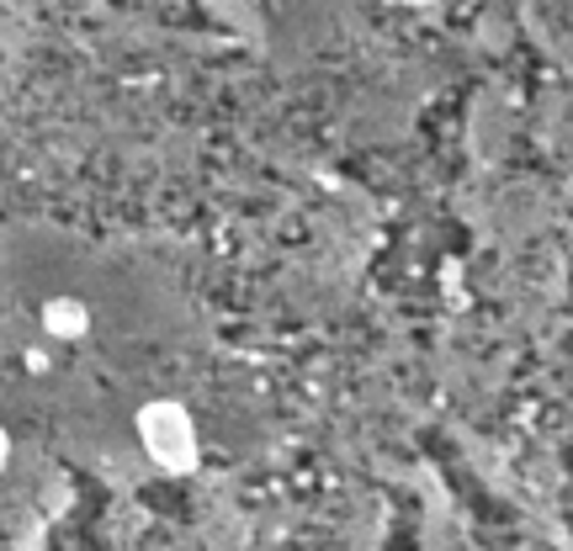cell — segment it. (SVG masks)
Returning a JSON list of instances; mask_svg holds the SVG:
<instances>
[{"instance_id":"cell-1","label":"cell","mask_w":573,"mask_h":551,"mask_svg":"<svg viewBox=\"0 0 573 551\" xmlns=\"http://www.w3.org/2000/svg\"><path fill=\"white\" fill-rule=\"evenodd\" d=\"M42 329L59 334V340H81L85 329H90V318H85V308L75 297H53V303L42 308Z\"/></svg>"},{"instance_id":"cell-2","label":"cell","mask_w":573,"mask_h":551,"mask_svg":"<svg viewBox=\"0 0 573 551\" xmlns=\"http://www.w3.org/2000/svg\"><path fill=\"white\" fill-rule=\"evenodd\" d=\"M5 456H11V440H5V430H0V467H5Z\"/></svg>"}]
</instances>
